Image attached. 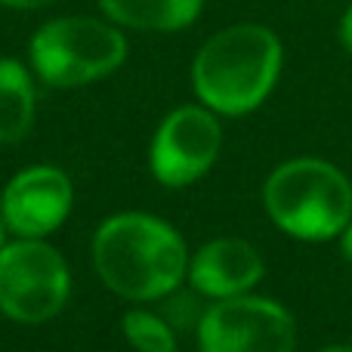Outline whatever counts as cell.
<instances>
[{
  "instance_id": "obj_17",
  "label": "cell",
  "mask_w": 352,
  "mask_h": 352,
  "mask_svg": "<svg viewBox=\"0 0 352 352\" xmlns=\"http://www.w3.org/2000/svg\"><path fill=\"white\" fill-rule=\"evenodd\" d=\"M322 352H352V346H328V349H322Z\"/></svg>"
},
{
  "instance_id": "obj_1",
  "label": "cell",
  "mask_w": 352,
  "mask_h": 352,
  "mask_svg": "<svg viewBox=\"0 0 352 352\" xmlns=\"http://www.w3.org/2000/svg\"><path fill=\"white\" fill-rule=\"evenodd\" d=\"M93 266L124 300L170 297L188 275V250L170 223L152 213H118L93 235Z\"/></svg>"
},
{
  "instance_id": "obj_9",
  "label": "cell",
  "mask_w": 352,
  "mask_h": 352,
  "mask_svg": "<svg viewBox=\"0 0 352 352\" xmlns=\"http://www.w3.org/2000/svg\"><path fill=\"white\" fill-rule=\"evenodd\" d=\"M266 266L254 244L241 238H217L188 260V281L198 294L213 300L244 297L263 278Z\"/></svg>"
},
{
  "instance_id": "obj_6",
  "label": "cell",
  "mask_w": 352,
  "mask_h": 352,
  "mask_svg": "<svg viewBox=\"0 0 352 352\" xmlns=\"http://www.w3.org/2000/svg\"><path fill=\"white\" fill-rule=\"evenodd\" d=\"M201 352H294L291 312L266 297L217 300L198 322Z\"/></svg>"
},
{
  "instance_id": "obj_11",
  "label": "cell",
  "mask_w": 352,
  "mask_h": 352,
  "mask_svg": "<svg viewBox=\"0 0 352 352\" xmlns=\"http://www.w3.org/2000/svg\"><path fill=\"white\" fill-rule=\"evenodd\" d=\"M34 124V84L19 59H0V146L25 140Z\"/></svg>"
},
{
  "instance_id": "obj_3",
  "label": "cell",
  "mask_w": 352,
  "mask_h": 352,
  "mask_svg": "<svg viewBox=\"0 0 352 352\" xmlns=\"http://www.w3.org/2000/svg\"><path fill=\"white\" fill-rule=\"evenodd\" d=\"M263 201L272 223L300 241H331L352 223L349 176L322 158H294L275 167Z\"/></svg>"
},
{
  "instance_id": "obj_4",
  "label": "cell",
  "mask_w": 352,
  "mask_h": 352,
  "mask_svg": "<svg viewBox=\"0 0 352 352\" xmlns=\"http://www.w3.org/2000/svg\"><path fill=\"white\" fill-rule=\"evenodd\" d=\"M31 68L50 87H84L127 59V37L115 22L93 16H62L41 25L31 37Z\"/></svg>"
},
{
  "instance_id": "obj_15",
  "label": "cell",
  "mask_w": 352,
  "mask_h": 352,
  "mask_svg": "<svg viewBox=\"0 0 352 352\" xmlns=\"http://www.w3.org/2000/svg\"><path fill=\"white\" fill-rule=\"evenodd\" d=\"M340 248H343V256L352 263V223L343 229V235H340Z\"/></svg>"
},
{
  "instance_id": "obj_7",
  "label": "cell",
  "mask_w": 352,
  "mask_h": 352,
  "mask_svg": "<svg viewBox=\"0 0 352 352\" xmlns=\"http://www.w3.org/2000/svg\"><path fill=\"white\" fill-rule=\"evenodd\" d=\"M223 127L207 105H179L155 130L148 164L164 186H188L201 179L219 158Z\"/></svg>"
},
{
  "instance_id": "obj_8",
  "label": "cell",
  "mask_w": 352,
  "mask_h": 352,
  "mask_svg": "<svg viewBox=\"0 0 352 352\" xmlns=\"http://www.w3.org/2000/svg\"><path fill=\"white\" fill-rule=\"evenodd\" d=\"M72 179L50 164L25 167L6 182L0 213L10 232L19 238H43L65 223L72 213Z\"/></svg>"
},
{
  "instance_id": "obj_5",
  "label": "cell",
  "mask_w": 352,
  "mask_h": 352,
  "mask_svg": "<svg viewBox=\"0 0 352 352\" xmlns=\"http://www.w3.org/2000/svg\"><path fill=\"white\" fill-rule=\"evenodd\" d=\"M72 294L68 263L43 238H19L0 248V312L12 322L41 324L59 316Z\"/></svg>"
},
{
  "instance_id": "obj_10",
  "label": "cell",
  "mask_w": 352,
  "mask_h": 352,
  "mask_svg": "<svg viewBox=\"0 0 352 352\" xmlns=\"http://www.w3.org/2000/svg\"><path fill=\"white\" fill-rule=\"evenodd\" d=\"M207 0H99L105 19L118 28L182 31L201 16Z\"/></svg>"
},
{
  "instance_id": "obj_14",
  "label": "cell",
  "mask_w": 352,
  "mask_h": 352,
  "mask_svg": "<svg viewBox=\"0 0 352 352\" xmlns=\"http://www.w3.org/2000/svg\"><path fill=\"white\" fill-rule=\"evenodd\" d=\"M3 6H12V10H41V6L53 3V0H0Z\"/></svg>"
},
{
  "instance_id": "obj_13",
  "label": "cell",
  "mask_w": 352,
  "mask_h": 352,
  "mask_svg": "<svg viewBox=\"0 0 352 352\" xmlns=\"http://www.w3.org/2000/svg\"><path fill=\"white\" fill-rule=\"evenodd\" d=\"M337 37H340V43H343V50L352 56V3L343 10V16H340V25H337Z\"/></svg>"
},
{
  "instance_id": "obj_12",
  "label": "cell",
  "mask_w": 352,
  "mask_h": 352,
  "mask_svg": "<svg viewBox=\"0 0 352 352\" xmlns=\"http://www.w3.org/2000/svg\"><path fill=\"white\" fill-rule=\"evenodd\" d=\"M124 337L136 352H176L173 328L146 309H130L124 316Z\"/></svg>"
},
{
  "instance_id": "obj_16",
  "label": "cell",
  "mask_w": 352,
  "mask_h": 352,
  "mask_svg": "<svg viewBox=\"0 0 352 352\" xmlns=\"http://www.w3.org/2000/svg\"><path fill=\"white\" fill-rule=\"evenodd\" d=\"M6 232H10V229H6V223H3V213H0V248H3V244H6Z\"/></svg>"
},
{
  "instance_id": "obj_2",
  "label": "cell",
  "mask_w": 352,
  "mask_h": 352,
  "mask_svg": "<svg viewBox=\"0 0 352 352\" xmlns=\"http://www.w3.org/2000/svg\"><path fill=\"white\" fill-rule=\"evenodd\" d=\"M281 65V37L269 25L238 22L204 41L192 62V87L213 115L238 118L266 102Z\"/></svg>"
}]
</instances>
